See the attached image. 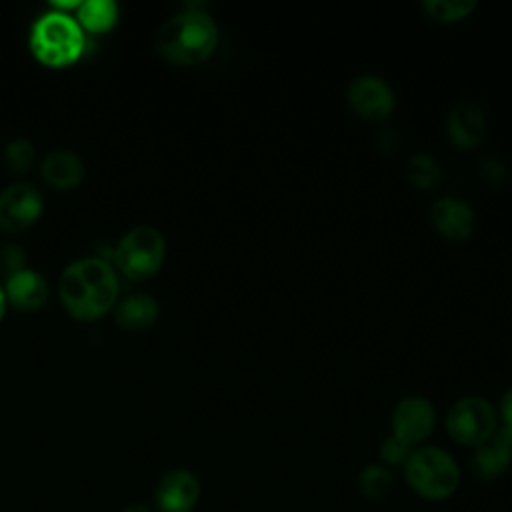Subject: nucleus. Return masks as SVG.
<instances>
[{
	"instance_id": "10",
	"label": "nucleus",
	"mask_w": 512,
	"mask_h": 512,
	"mask_svg": "<svg viewBox=\"0 0 512 512\" xmlns=\"http://www.w3.org/2000/svg\"><path fill=\"white\" fill-rule=\"evenodd\" d=\"M200 480L192 470H166L154 488V504L160 512H192L200 500Z\"/></svg>"
},
{
	"instance_id": "3",
	"label": "nucleus",
	"mask_w": 512,
	"mask_h": 512,
	"mask_svg": "<svg viewBox=\"0 0 512 512\" xmlns=\"http://www.w3.org/2000/svg\"><path fill=\"white\" fill-rule=\"evenodd\" d=\"M28 48L42 66L66 68L84 54L86 32L74 14L50 8L32 22Z\"/></svg>"
},
{
	"instance_id": "11",
	"label": "nucleus",
	"mask_w": 512,
	"mask_h": 512,
	"mask_svg": "<svg viewBox=\"0 0 512 512\" xmlns=\"http://www.w3.org/2000/svg\"><path fill=\"white\" fill-rule=\"evenodd\" d=\"M512 464V428L500 426L480 446L474 448L470 468L480 480L500 478Z\"/></svg>"
},
{
	"instance_id": "13",
	"label": "nucleus",
	"mask_w": 512,
	"mask_h": 512,
	"mask_svg": "<svg viewBox=\"0 0 512 512\" xmlns=\"http://www.w3.org/2000/svg\"><path fill=\"white\" fill-rule=\"evenodd\" d=\"M446 134L456 148L472 150L480 146L482 140L486 138L484 112L474 102H468V100L458 102L448 112Z\"/></svg>"
},
{
	"instance_id": "24",
	"label": "nucleus",
	"mask_w": 512,
	"mask_h": 512,
	"mask_svg": "<svg viewBox=\"0 0 512 512\" xmlns=\"http://www.w3.org/2000/svg\"><path fill=\"white\" fill-rule=\"evenodd\" d=\"M500 418L504 422L502 426L512 428V386L500 398Z\"/></svg>"
},
{
	"instance_id": "4",
	"label": "nucleus",
	"mask_w": 512,
	"mask_h": 512,
	"mask_svg": "<svg viewBox=\"0 0 512 512\" xmlns=\"http://www.w3.org/2000/svg\"><path fill=\"white\" fill-rule=\"evenodd\" d=\"M404 478L414 494L440 502L450 498L460 484V468L450 452L438 446L412 448L404 462Z\"/></svg>"
},
{
	"instance_id": "1",
	"label": "nucleus",
	"mask_w": 512,
	"mask_h": 512,
	"mask_svg": "<svg viewBox=\"0 0 512 512\" xmlns=\"http://www.w3.org/2000/svg\"><path fill=\"white\" fill-rule=\"evenodd\" d=\"M58 296L74 320H98L120 298V274L106 256H80L60 272Z\"/></svg>"
},
{
	"instance_id": "16",
	"label": "nucleus",
	"mask_w": 512,
	"mask_h": 512,
	"mask_svg": "<svg viewBox=\"0 0 512 512\" xmlns=\"http://www.w3.org/2000/svg\"><path fill=\"white\" fill-rule=\"evenodd\" d=\"M42 180L54 190H70L84 176L82 158L72 150H54L40 164Z\"/></svg>"
},
{
	"instance_id": "27",
	"label": "nucleus",
	"mask_w": 512,
	"mask_h": 512,
	"mask_svg": "<svg viewBox=\"0 0 512 512\" xmlns=\"http://www.w3.org/2000/svg\"><path fill=\"white\" fill-rule=\"evenodd\" d=\"M122 512H152V510L148 506H144V504H130Z\"/></svg>"
},
{
	"instance_id": "20",
	"label": "nucleus",
	"mask_w": 512,
	"mask_h": 512,
	"mask_svg": "<svg viewBox=\"0 0 512 512\" xmlns=\"http://www.w3.org/2000/svg\"><path fill=\"white\" fill-rule=\"evenodd\" d=\"M476 8L474 0H426L422 2V10L440 22H456L472 14Z\"/></svg>"
},
{
	"instance_id": "23",
	"label": "nucleus",
	"mask_w": 512,
	"mask_h": 512,
	"mask_svg": "<svg viewBox=\"0 0 512 512\" xmlns=\"http://www.w3.org/2000/svg\"><path fill=\"white\" fill-rule=\"evenodd\" d=\"M410 452H412V448L408 444H404L402 440H398L396 436H388L380 444V458H382L384 466H404Z\"/></svg>"
},
{
	"instance_id": "22",
	"label": "nucleus",
	"mask_w": 512,
	"mask_h": 512,
	"mask_svg": "<svg viewBox=\"0 0 512 512\" xmlns=\"http://www.w3.org/2000/svg\"><path fill=\"white\" fill-rule=\"evenodd\" d=\"M26 268V252L20 244L16 242H8V244H2L0 246V270L6 276L18 272Z\"/></svg>"
},
{
	"instance_id": "25",
	"label": "nucleus",
	"mask_w": 512,
	"mask_h": 512,
	"mask_svg": "<svg viewBox=\"0 0 512 512\" xmlns=\"http://www.w3.org/2000/svg\"><path fill=\"white\" fill-rule=\"evenodd\" d=\"M482 176H486L490 182H492V176H498V180H502L504 178V166L496 158H484Z\"/></svg>"
},
{
	"instance_id": "18",
	"label": "nucleus",
	"mask_w": 512,
	"mask_h": 512,
	"mask_svg": "<svg viewBox=\"0 0 512 512\" xmlns=\"http://www.w3.org/2000/svg\"><path fill=\"white\" fill-rule=\"evenodd\" d=\"M358 490L366 500L380 502L394 490V474L384 464H368L358 474Z\"/></svg>"
},
{
	"instance_id": "5",
	"label": "nucleus",
	"mask_w": 512,
	"mask_h": 512,
	"mask_svg": "<svg viewBox=\"0 0 512 512\" xmlns=\"http://www.w3.org/2000/svg\"><path fill=\"white\" fill-rule=\"evenodd\" d=\"M166 258L164 234L150 226L138 224L126 230L112 248V264L128 280H146L154 276Z\"/></svg>"
},
{
	"instance_id": "26",
	"label": "nucleus",
	"mask_w": 512,
	"mask_h": 512,
	"mask_svg": "<svg viewBox=\"0 0 512 512\" xmlns=\"http://www.w3.org/2000/svg\"><path fill=\"white\" fill-rule=\"evenodd\" d=\"M6 308H8V300H6V294H4V286L0 284V322L6 314Z\"/></svg>"
},
{
	"instance_id": "7",
	"label": "nucleus",
	"mask_w": 512,
	"mask_h": 512,
	"mask_svg": "<svg viewBox=\"0 0 512 512\" xmlns=\"http://www.w3.org/2000/svg\"><path fill=\"white\" fill-rule=\"evenodd\" d=\"M42 210V192L26 180H14L0 190V230L4 232L14 234L34 226Z\"/></svg>"
},
{
	"instance_id": "14",
	"label": "nucleus",
	"mask_w": 512,
	"mask_h": 512,
	"mask_svg": "<svg viewBox=\"0 0 512 512\" xmlns=\"http://www.w3.org/2000/svg\"><path fill=\"white\" fill-rule=\"evenodd\" d=\"M2 286H4L8 306H14L16 310H22V312L38 310L48 298L46 278L38 270L28 266L6 276Z\"/></svg>"
},
{
	"instance_id": "9",
	"label": "nucleus",
	"mask_w": 512,
	"mask_h": 512,
	"mask_svg": "<svg viewBox=\"0 0 512 512\" xmlns=\"http://www.w3.org/2000/svg\"><path fill=\"white\" fill-rule=\"evenodd\" d=\"M436 412L428 398L424 396H406L402 398L390 418L392 436L408 444L410 448L422 444L434 430Z\"/></svg>"
},
{
	"instance_id": "15",
	"label": "nucleus",
	"mask_w": 512,
	"mask_h": 512,
	"mask_svg": "<svg viewBox=\"0 0 512 512\" xmlns=\"http://www.w3.org/2000/svg\"><path fill=\"white\" fill-rule=\"evenodd\" d=\"M158 302L154 296L146 292H130L118 298L116 306L112 308L114 322L124 330H144L150 328L158 320Z\"/></svg>"
},
{
	"instance_id": "6",
	"label": "nucleus",
	"mask_w": 512,
	"mask_h": 512,
	"mask_svg": "<svg viewBox=\"0 0 512 512\" xmlns=\"http://www.w3.org/2000/svg\"><path fill=\"white\" fill-rule=\"evenodd\" d=\"M444 426L454 442L476 448L496 432L498 412L484 396H464L448 408Z\"/></svg>"
},
{
	"instance_id": "8",
	"label": "nucleus",
	"mask_w": 512,
	"mask_h": 512,
	"mask_svg": "<svg viewBox=\"0 0 512 512\" xmlns=\"http://www.w3.org/2000/svg\"><path fill=\"white\" fill-rule=\"evenodd\" d=\"M350 110L366 120H384L396 106V96L390 84L376 74L356 76L346 88Z\"/></svg>"
},
{
	"instance_id": "17",
	"label": "nucleus",
	"mask_w": 512,
	"mask_h": 512,
	"mask_svg": "<svg viewBox=\"0 0 512 512\" xmlns=\"http://www.w3.org/2000/svg\"><path fill=\"white\" fill-rule=\"evenodd\" d=\"M74 18L86 34H106L120 18V8L114 0H82Z\"/></svg>"
},
{
	"instance_id": "19",
	"label": "nucleus",
	"mask_w": 512,
	"mask_h": 512,
	"mask_svg": "<svg viewBox=\"0 0 512 512\" xmlns=\"http://www.w3.org/2000/svg\"><path fill=\"white\" fill-rule=\"evenodd\" d=\"M408 182L418 190H434L442 180V168L434 156L426 152L412 154L404 166Z\"/></svg>"
},
{
	"instance_id": "2",
	"label": "nucleus",
	"mask_w": 512,
	"mask_h": 512,
	"mask_svg": "<svg viewBox=\"0 0 512 512\" xmlns=\"http://www.w3.org/2000/svg\"><path fill=\"white\" fill-rule=\"evenodd\" d=\"M218 44L214 18L200 8H184L166 18L156 36V52L170 64L194 66L212 56Z\"/></svg>"
},
{
	"instance_id": "12",
	"label": "nucleus",
	"mask_w": 512,
	"mask_h": 512,
	"mask_svg": "<svg viewBox=\"0 0 512 512\" xmlns=\"http://www.w3.org/2000/svg\"><path fill=\"white\" fill-rule=\"evenodd\" d=\"M430 220L440 236L452 242L466 240L474 230V212L458 196H442L432 204Z\"/></svg>"
},
{
	"instance_id": "21",
	"label": "nucleus",
	"mask_w": 512,
	"mask_h": 512,
	"mask_svg": "<svg viewBox=\"0 0 512 512\" xmlns=\"http://www.w3.org/2000/svg\"><path fill=\"white\" fill-rule=\"evenodd\" d=\"M34 146L30 140L26 138H12L6 146H4V164L10 172L14 174H24L30 170L32 162H34Z\"/></svg>"
}]
</instances>
